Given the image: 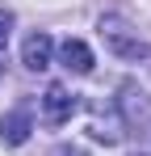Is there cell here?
I'll list each match as a JSON object with an SVG mask.
<instances>
[{
    "mask_svg": "<svg viewBox=\"0 0 151 156\" xmlns=\"http://www.w3.org/2000/svg\"><path fill=\"white\" fill-rule=\"evenodd\" d=\"M42 114H46V122H55V127H63L67 118L76 114V97L63 89V84H50L46 93H42Z\"/></svg>",
    "mask_w": 151,
    "mask_h": 156,
    "instance_id": "6da1fadb",
    "label": "cell"
},
{
    "mask_svg": "<svg viewBox=\"0 0 151 156\" xmlns=\"http://www.w3.org/2000/svg\"><path fill=\"white\" fill-rule=\"evenodd\" d=\"M101 34H105V42H109V47H113L118 55H126V59H139V55H151L147 47L139 42V38H126V26L118 21V17H105V21H101Z\"/></svg>",
    "mask_w": 151,
    "mask_h": 156,
    "instance_id": "7a4b0ae2",
    "label": "cell"
},
{
    "mask_svg": "<svg viewBox=\"0 0 151 156\" xmlns=\"http://www.w3.org/2000/svg\"><path fill=\"white\" fill-rule=\"evenodd\" d=\"M50 51H55V42H50V34H29L21 47V63L29 68V72H42V68H50Z\"/></svg>",
    "mask_w": 151,
    "mask_h": 156,
    "instance_id": "3957f363",
    "label": "cell"
},
{
    "mask_svg": "<svg viewBox=\"0 0 151 156\" xmlns=\"http://www.w3.org/2000/svg\"><path fill=\"white\" fill-rule=\"evenodd\" d=\"M59 59H63V68L76 72V76H88V72H92V51H88V42H80V38H67V42L59 47Z\"/></svg>",
    "mask_w": 151,
    "mask_h": 156,
    "instance_id": "277c9868",
    "label": "cell"
},
{
    "mask_svg": "<svg viewBox=\"0 0 151 156\" xmlns=\"http://www.w3.org/2000/svg\"><path fill=\"white\" fill-rule=\"evenodd\" d=\"M29 131H34L29 110H13V114H4V122H0V135H4V144H8V148L25 144V139H29Z\"/></svg>",
    "mask_w": 151,
    "mask_h": 156,
    "instance_id": "5b68a950",
    "label": "cell"
},
{
    "mask_svg": "<svg viewBox=\"0 0 151 156\" xmlns=\"http://www.w3.org/2000/svg\"><path fill=\"white\" fill-rule=\"evenodd\" d=\"M8 30H13V13H0V59H4V47H8Z\"/></svg>",
    "mask_w": 151,
    "mask_h": 156,
    "instance_id": "8992f818",
    "label": "cell"
}]
</instances>
